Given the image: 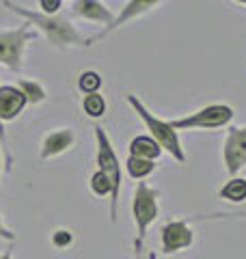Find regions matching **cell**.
Instances as JSON below:
<instances>
[{"label": "cell", "mask_w": 246, "mask_h": 259, "mask_svg": "<svg viewBox=\"0 0 246 259\" xmlns=\"http://www.w3.org/2000/svg\"><path fill=\"white\" fill-rule=\"evenodd\" d=\"M26 97L15 84L0 87V121H13L26 108Z\"/></svg>", "instance_id": "10"}, {"label": "cell", "mask_w": 246, "mask_h": 259, "mask_svg": "<svg viewBox=\"0 0 246 259\" xmlns=\"http://www.w3.org/2000/svg\"><path fill=\"white\" fill-rule=\"evenodd\" d=\"M37 32L28 30L26 26L3 30L0 32V65L9 67L11 71H20L24 50H26V41L35 39Z\"/></svg>", "instance_id": "6"}, {"label": "cell", "mask_w": 246, "mask_h": 259, "mask_svg": "<svg viewBox=\"0 0 246 259\" xmlns=\"http://www.w3.org/2000/svg\"><path fill=\"white\" fill-rule=\"evenodd\" d=\"M89 188H91V192L97 194V197H110L112 194V184H110L108 177H106V173H102L100 168L91 175V180H89Z\"/></svg>", "instance_id": "19"}, {"label": "cell", "mask_w": 246, "mask_h": 259, "mask_svg": "<svg viewBox=\"0 0 246 259\" xmlns=\"http://www.w3.org/2000/svg\"><path fill=\"white\" fill-rule=\"evenodd\" d=\"M235 110L227 104H210L196 112H190L186 117L179 119H171L169 123L173 125V130H218L225 127L233 121Z\"/></svg>", "instance_id": "5"}, {"label": "cell", "mask_w": 246, "mask_h": 259, "mask_svg": "<svg viewBox=\"0 0 246 259\" xmlns=\"http://www.w3.org/2000/svg\"><path fill=\"white\" fill-rule=\"evenodd\" d=\"M78 89L85 95L100 93V89H102V76L97 74V71H93V69L82 71V74L78 76Z\"/></svg>", "instance_id": "18"}, {"label": "cell", "mask_w": 246, "mask_h": 259, "mask_svg": "<svg viewBox=\"0 0 246 259\" xmlns=\"http://www.w3.org/2000/svg\"><path fill=\"white\" fill-rule=\"evenodd\" d=\"M160 3H162V0H130V3L119 11L117 18H112V22L108 24V26H106L97 37H93L91 41H100V39H104L106 35H110L112 30H117L119 26H123V24L141 18V15H145V13H149L153 7H158Z\"/></svg>", "instance_id": "9"}, {"label": "cell", "mask_w": 246, "mask_h": 259, "mask_svg": "<svg viewBox=\"0 0 246 259\" xmlns=\"http://www.w3.org/2000/svg\"><path fill=\"white\" fill-rule=\"evenodd\" d=\"M95 143H97V166L106 173V177L112 184L110 194V221H117V203H119V190H121V164L112 149V143L102 125H95Z\"/></svg>", "instance_id": "3"}, {"label": "cell", "mask_w": 246, "mask_h": 259, "mask_svg": "<svg viewBox=\"0 0 246 259\" xmlns=\"http://www.w3.org/2000/svg\"><path fill=\"white\" fill-rule=\"evenodd\" d=\"M223 162L227 173L235 177L246 166V125L231 127L223 145Z\"/></svg>", "instance_id": "7"}, {"label": "cell", "mask_w": 246, "mask_h": 259, "mask_svg": "<svg viewBox=\"0 0 246 259\" xmlns=\"http://www.w3.org/2000/svg\"><path fill=\"white\" fill-rule=\"evenodd\" d=\"M0 240H7V242H15V233L11 229H7L5 223H3V214H0Z\"/></svg>", "instance_id": "22"}, {"label": "cell", "mask_w": 246, "mask_h": 259, "mask_svg": "<svg viewBox=\"0 0 246 259\" xmlns=\"http://www.w3.org/2000/svg\"><path fill=\"white\" fill-rule=\"evenodd\" d=\"M0 153H3V145H0Z\"/></svg>", "instance_id": "25"}, {"label": "cell", "mask_w": 246, "mask_h": 259, "mask_svg": "<svg viewBox=\"0 0 246 259\" xmlns=\"http://www.w3.org/2000/svg\"><path fill=\"white\" fill-rule=\"evenodd\" d=\"M162 149L158 147L149 134H141V136H134L132 143H130V156L134 158H143V160H158L160 158Z\"/></svg>", "instance_id": "13"}, {"label": "cell", "mask_w": 246, "mask_h": 259, "mask_svg": "<svg viewBox=\"0 0 246 259\" xmlns=\"http://www.w3.org/2000/svg\"><path fill=\"white\" fill-rule=\"evenodd\" d=\"M233 3H237V5H246V0H233Z\"/></svg>", "instance_id": "24"}, {"label": "cell", "mask_w": 246, "mask_h": 259, "mask_svg": "<svg viewBox=\"0 0 246 259\" xmlns=\"http://www.w3.org/2000/svg\"><path fill=\"white\" fill-rule=\"evenodd\" d=\"M0 259H13V253H11V250H7V253L0 255Z\"/></svg>", "instance_id": "23"}, {"label": "cell", "mask_w": 246, "mask_h": 259, "mask_svg": "<svg viewBox=\"0 0 246 259\" xmlns=\"http://www.w3.org/2000/svg\"><path fill=\"white\" fill-rule=\"evenodd\" d=\"M71 13L76 15V18L91 20L97 24H106V26L112 22V11L106 9V5L102 0H73Z\"/></svg>", "instance_id": "12"}, {"label": "cell", "mask_w": 246, "mask_h": 259, "mask_svg": "<svg viewBox=\"0 0 246 259\" xmlns=\"http://www.w3.org/2000/svg\"><path fill=\"white\" fill-rule=\"evenodd\" d=\"M71 242H73V233L67 229H56L52 233V244L56 248H67V246H71Z\"/></svg>", "instance_id": "20"}, {"label": "cell", "mask_w": 246, "mask_h": 259, "mask_svg": "<svg viewBox=\"0 0 246 259\" xmlns=\"http://www.w3.org/2000/svg\"><path fill=\"white\" fill-rule=\"evenodd\" d=\"M3 5L7 9H11L13 13L22 15L26 22H30L32 26H37L41 32L46 35L48 44L54 46V48H61V50H67V48H76V46H91V39L82 37L78 28L73 24L63 18V15H46L41 11H30V9H24V7L11 3V0H3Z\"/></svg>", "instance_id": "1"}, {"label": "cell", "mask_w": 246, "mask_h": 259, "mask_svg": "<svg viewBox=\"0 0 246 259\" xmlns=\"http://www.w3.org/2000/svg\"><path fill=\"white\" fill-rule=\"evenodd\" d=\"M158 197L160 192L151 188L147 182H138L132 199V214L136 223V253L141 250V244L147 236V229L153 225V221L158 218Z\"/></svg>", "instance_id": "4"}, {"label": "cell", "mask_w": 246, "mask_h": 259, "mask_svg": "<svg viewBox=\"0 0 246 259\" xmlns=\"http://www.w3.org/2000/svg\"><path fill=\"white\" fill-rule=\"evenodd\" d=\"M126 100H128L130 106L134 108L136 115L141 117V121L147 127V132H149V136L155 143H158V147L162 151H167L173 160H177V162H182V164H184V162H186V153H184V147H182V141H179L177 130H173V125H171L169 121L155 117L153 112L147 108L134 93H128Z\"/></svg>", "instance_id": "2"}, {"label": "cell", "mask_w": 246, "mask_h": 259, "mask_svg": "<svg viewBox=\"0 0 246 259\" xmlns=\"http://www.w3.org/2000/svg\"><path fill=\"white\" fill-rule=\"evenodd\" d=\"M18 89L24 93V97H26L28 104H39V102L46 100V89H44V84H39L37 80L22 78L20 82H18Z\"/></svg>", "instance_id": "16"}, {"label": "cell", "mask_w": 246, "mask_h": 259, "mask_svg": "<svg viewBox=\"0 0 246 259\" xmlns=\"http://www.w3.org/2000/svg\"><path fill=\"white\" fill-rule=\"evenodd\" d=\"M126 168H128V175L132 177V180H145L147 175H151L155 171V162L153 160H143V158L128 156Z\"/></svg>", "instance_id": "15"}, {"label": "cell", "mask_w": 246, "mask_h": 259, "mask_svg": "<svg viewBox=\"0 0 246 259\" xmlns=\"http://www.w3.org/2000/svg\"><path fill=\"white\" fill-rule=\"evenodd\" d=\"M82 110L87 112V117L100 119V117H104V112H106V100L100 93L85 95V100H82Z\"/></svg>", "instance_id": "17"}, {"label": "cell", "mask_w": 246, "mask_h": 259, "mask_svg": "<svg viewBox=\"0 0 246 259\" xmlns=\"http://www.w3.org/2000/svg\"><path fill=\"white\" fill-rule=\"evenodd\" d=\"M39 7H41V13L46 15H59L63 0H39Z\"/></svg>", "instance_id": "21"}, {"label": "cell", "mask_w": 246, "mask_h": 259, "mask_svg": "<svg viewBox=\"0 0 246 259\" xmlns=\"http://www.w3.org/2000/svg\"><path fill=\"white\" fill-rule=\"evenodd\" d=\"M218 197L229 203H244L246 201V180L242 177H231L223 188L218 190Z\"/></svg>", "instance_id": "14"}, {"label": "cell", "mask_w": 246, "mask_h": 259, "mask_svg": "<svg viewBox=\"0 0 246 259\" xmlns=\"http://www.w3.org/2000/svg\"><path fill=\"white\" fill-rule=\"evenodd\" d=\"M73 143H76V134H73L69 127L54 130V132L48 134L46 139H44V143H41L39 158L41 160H50L54 156H61V153L67 151Z\"/></svg>", "instance_id": "11"}, {"label": "cell", "mask_w": 246, "mask_h": 259, "mask_svg": "<svg viewBox=\"0 0 246 259\" xmlns=\"http://www.w3.org/2000/svg\"><path fill=\"white\" fill-rule=\"evenodd\" d=\"M160 233L164 253H177V250L190 248L194 242V233L186 221H171L162 227Z\"/></svg>", "instance_id": "8"}]
</instances>
